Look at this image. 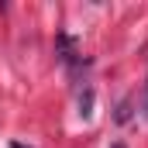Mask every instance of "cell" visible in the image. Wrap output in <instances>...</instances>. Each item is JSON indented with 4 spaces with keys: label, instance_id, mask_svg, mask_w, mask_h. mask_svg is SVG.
<instances>
[{
    "label": "cell",
    "instance_id": "2",
    "mask_svg": "<svg viewBox=\"0 0 148 148\" xmlns=\"http://www.w3.org/2000/svg\"><path fill=\"white\" fill-rule=\"evenodd\" d=\"M141 117L148 121V79H145V100H141Z\"/></svg>",
    "mask_w": 148,
    "mask_h": 148
},
{
    "label": "cell",
    "instance_id": "3",
    "mask_svg": "<svg viewBox=\"0 0 148 148\" xmlns=\"http://www.w3.org/2000/svg\"><path fill=\"white\" fill-rule=\"evenodd\" d=\"M114 148H124V145H114Z\"/></svg>",
    "mask_w": 148,
    "mask_h": 148
},
{
    "label": "cell",
    "instance_id": "1",
    "mask_svg": "<svg viewBox=\"0 0 148 148\" xmlns=\"http://www.w3.org/2000/svg\"><path fill=\"white\" fill-rule=\"evenodd\" d=\"M124 121H131V97H124L117 107V124H124Z\"/></svg>",
    "mask_w": 148,
    "mask_h": 148
}]
</instances>
